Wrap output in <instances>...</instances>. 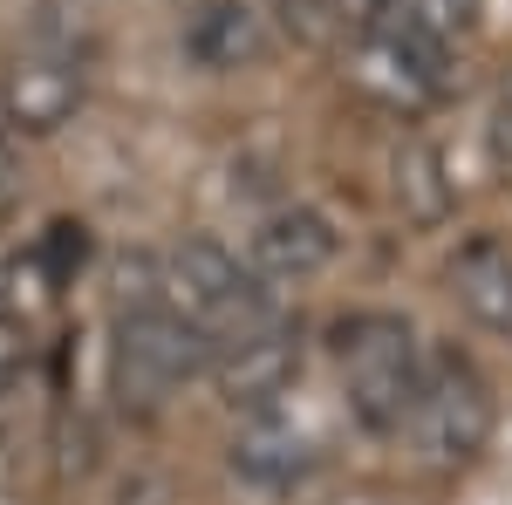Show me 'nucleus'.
<instances>
[{
    "instance_id": "f257e3e1",
    "label": "nucleus",
    "mask_w": 512,
    "mask_h": 505,
    "mask_svg": "<svg viewBox=\"0 0 512 505\" xmlns=\"http://www.w3.org/2000/svg\"><path fill=\"white\" fill-rule=\"evenodd\" d=\"M212 342L198 335L185 314L164 301L158 260H137V287L123 280L117 321H110V383H117L123 410H164L192 376H212Z\"/></svg>"
},
{
    "instance_id": "f03ea898",
    "label": "nucleus",
    "mask_w": 512,
    "mask_h": 505,
    "mask_svg": "<svg viewBox=\"0 0 512 505\" xmlns=\"http://www.w3.org/2000/svg\"><path fill=\"white\" fill-rule=\"evenodd\" d=\"M158 280H164V301L185 314L219 355L239 349V342H253V335H267V328H280L274 287L246 267L239 253H226L219 239H185V246H171L158 260Z\"/></svg>"
},
{
    "instance_id": "7ed1b4c3",
    "label": "nucleus",
    "mask_w": 512,
    "mask_h": 505,
    "mask_svg": "<svg viewBox=\"0 0 512 505\" xmlns=\"http://www.w3.org/2000/svg\"><path fill=\"white\" fill-rule=\"evenodd\" d=\"M335 362H342V396L349 417L369 437H396L410 424V403L424 383V342L417 328L390 308H362L335 328Z\"/></svg>"
},
{
    "instance_id": "20e7f679",
    "label": "nucleus",
    "mask_w": 512,
    "mask_h": 505,
    "mask_svg": "<svg viewBox=\"0 0 512 505\" xmlns=\"http://www.w3.org/2000/svg\"><path fill=\"white\" fill-rule=\"evenodd\" d=\"M492 424H499V403H492V383L458 342H431L424 349V383H417V403H410V458L424 471H465L492 444Z\"/></svg>"
},
{
    "instance_id": "39448f33",
    "label": "nucleus",
    "mask_w": 512,
    "mask_h": 505,
    "mask_svg": "<svg viewBox=\"0 0 512 505\" xmlns=\"http://www.w3.org/2000/svg\"><path fill=\"white\" fill-rule=\"evenodd\" d=\"M451 55H458V48H444V41H431L424 28L396 21L390 7H362V21H355V35H349V76L362 82L376 103L417 117V110L444 103V89H451Z\"/></svg>"
},
{
    "instance_id": "423d86ee",
    "label": "nucleus",
    "mask_w": 512,
    "mask_h": 505,
    "mask_svg": "<svg viewBox=\"0 0 512 505\" xmlns=\"http://www.w3.org/2000/svg\"><path fill=\"white\" fill-rule=\"evenodd\" d=\"M89 89L82 48L69 35H35L21 48L14 76H7V130H55Z\"/></svg>"
},
{
    "instance_id": "0eeeda50",
    "label": "nucleus",
    "mask_w": 512,
    "mask_h": 505,
    "mask_svg": "<svg viewBox=\"0 0 512 505\" xmlns=\"http://www.w3.org/2000/svg\"><path fill=\"white\" fill-rule=\"evenodd\" d=\"M335 226H328V212L315 205H274L253 239H246V267L260 273V280H308L335 260Z\"/></svg>"
},
{
    "instance_id": "6e6552de",
    "label": "nucleus",
    "mask_w": 512,
    "mask_h": 505,
    "mask_svg": "<svg viewBox=\"0 0 512 505\" xmlns=\"http://www.w3.org/2000/svg\"><path fill=\"white\" fill-rule=\"evenodd\" d=\"M212 376H219V389L233 396V410H280V396L294 389V376H301V335L280 321V328H267V335H253V342H239V349L212 355Z\"/></svg>"
},
{
    "instance_id": "1a4fd4ad",
    "label": "nucleus",
    "mask_w": 512,
    "mask_h": 505,
    "mask_svg": "<svg viewBox=\"0 0 512 505\" xmlns=\"http://www.w3.org/2000/svg\"><path fill=\"white\" fill-rule=\"evenodd\" d=\"M315 437L294 424L287 410H253L246 424L233 430V471L246 485H260V492H287V485H301L308 471H315Z\"/></svg>"
},
{
    "instance_id": "9d476101",
    "label": "nucleus",
    "mask_w": 512,
    "mask_h": 505,
    "mask_svg": "<svg viewBox=\"0 0 512 505\" xmlns=\"http://www.w3.org/2000/svg\"><path fill=\"white\" fill-rule=\"evenodd\" d=\"M185 55L212 76H233L267 55V14L253 0H198L185 14Z\"/></svg>"
},
{
    "instance_id": "9b49d317",
    "label": "nucleus",
    "mask_w": 512,
    "mask_h": 505,
    "mask_svg": "<svg viewBox=\"0 0 512 505\" xmlns=\"http://www.w3.org/2000/svg\"><path fill=\"white\" fill-rule=\"evenodd\" d=\"M451 301L472 314L478 328L512 335V246L499 233H472L451 253Z\"/></svg>"
},
{
    "instance_id": "f8f14e48",
    "label": "nucleus",
    "mask_w": 512,
    "mask_h": 505,
    "mask_svg": "<svg viewBox=\"0 0 512 505\" xmlns=\"http://www.w3.org/2000/svg\"><path fill=\"white\" fill-rule=\"evenodd\" d=\"M390 192H396V205H403V219H410V226H444V212H451L444 157H437V144H424L417 130H410V137H396V151H390Z\"/></svg>"
},
{
    "instance_id": "ddd939ff",
    "label": "nucleus",
    "mask_w": 512,
    "mask_h": 505,
    "mask_svg": "<svg viewBox=\"0 0 512 505\" xmlns=\"http://www.w3.org/2000/svg\"><path fill=\"white\" fill-rule=\"evenodd\" d=\"M485 144L499 164H512V69L492 82V103H485Z\"/></svg>"
},
{
    "instance_id": "4468645a",
    "label": "nucleus",
    "mask_w": 512,
    "mask_h": 505,
    "mask_svg": "<svg viewBox=\"0 0 512 505\" xmlns=\"http://www.w3.org/2000/svg\"><path fill=\"white\" fill-rule=\"evenodd\" d=\"M82 253H89L82 226H55V233H48V246H41V260H48V280L62 287V280H69V273L82 267Z\"/></svg>"
},
{
    "instance_id": "2eb2a0df",
    "label": "nucleus",
    "mask_w": 512,
    "mask_h": 505,
    "mask_svg": "<svg viewBox=\"0 0 512 505\" xmlns=\"http://www.w3.org/2000/svg\"><path fill=\"white\" fill-rule=\"evenodd\" d=\"M0 198H14V144H7V123H0Z\"/></svg>"
},
{
    "instance_id": "dca6fc26",
    "label": "nucleus",
    "mask_w": 512,
    "mask_h": 505,
    "mask_svg": "<svg viewBox=\"0 0 512 505\" xmlns=\"http://www.w3.org/2000/svg\"><path fill=\"white\" fill-rule=\"evenodd\" d=\"M7 383H14V362H7V355H0V389H7Z\"/></svg>"
},
{
    "instance_id": "f3484780",
    "label": "nucleus",
    "mask_w": 512,
    "mask_h": 505,
    "mask_svg": "<svg viewBox=\"0 0 512 505\" xmlns=\"http://www.w3.org/2000/svg\"><path fill=\"white\" fill-rule=\"evenodd\" d=\"M355 7H376V0H355Z\"/></svg>"
}]
</instances>
